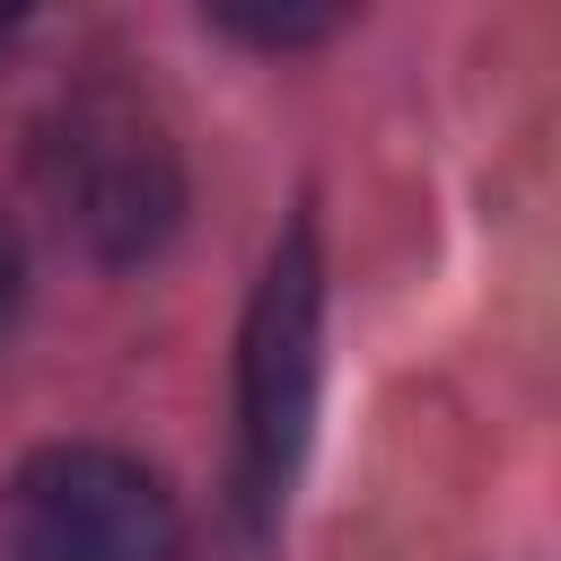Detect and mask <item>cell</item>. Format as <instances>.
<instances>
[{"label": "cell", "mask_w": 561, "mask_h": 561, "mask_svg": "<svg viewBox=\"0 0 561 561\" xmlns=\"http://www.w3.org/2000/svg\"><path fill=\"white\" fill-rule=\"evenodd\" d=\"M35 184L96 263H140L184 219V158L167 140V123L149 96H131L114 79L70 88L53 105V123L35 140Z\"/></svg>", "instance_id": "1"}, {"label": "cell", "mask_w": 561, "mask_h": 561, "mask_svg": "<svg viewBox=\"0 0 561 561\" xmlns=\"http://www.w3.org/2000/svg\"><path fill=\"white\" fill-rule=\"evenodd\" d=\"M9 316H18V237L0 219V333H9Z\"/></svg>", "instance_id": "5"}, {"label": "cell", "mask_w": 561, "mask_h": 561, "mask_svg": "<svg viewBox=\"0 0 561 561\" xmlns=\"http://www.w3.org/2000/svg\"><path fill=\"white\" fill-rule=\"evenodd\" d=\"M324 263H316V228L298 219L272 263L263 289L245 307V359H237V403H245V465L237 491L254 508V526L280 508L298 447H307V412H316V368H324Z\"/></svg>", "instance_id": "3"}, {"label": "cell", "mask_w": 561, "mask_h": 561, "mask_svg": "<svg viewBox=\"0 0 561 561\" xmlns=\"http://www.w3.org/2000/svg\"><path fill=\"white\" fill-rule=\"evenodd\" d=\"M9 561H184L175 491L114 447H35L0 491Z\"/></svg>", "instance_id": "2"}, {"label": "cell", "mask_w": 561, "mask_h": 561, "mask_svg": "<svg viewBox=\"0 0 561 561\" xmlns=\"http://www.w3.org/2000/svg\"><path fill=\"white\" fill-rule=\"evenodd\" d=\"M210 26L219 35H245V44H316V35H333L324 9H219Z\"/></svg>", "instance_id": "4"}, {"label": "cell", "mask_w": 561, "mask_h": 561, "mask_svg": "<svg viewBox=\"0 0 561 561\" xmlns=\"http://www.w3.org/2000/svg\"><path fill=\"white\" fill-rule=\"evenodd\" d=\"M0 44H9V18H0Z\"/></svg>", "instance_id": "6"}]
</instances>
